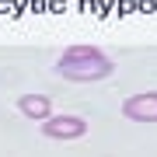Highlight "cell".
I'll list each match as a JSON object with an SVG mask.
<instances>
[{"mask_svg":"<svg viewBox=\"0 0 157 157\" xmlns=\"http://www.w3.org/2000/svg\"><path fill=\"white\" fill-rule=\"evenodd\" d=\"M56 73L63 80H73V84H91V80H105L115 73V63L98 49V45H70L67 52L56 59Z\"/></svg>","mask_w":157,"mask_h":157,"instance_id":"6da1fadb","label":"cell"},{"mask_svg":"<svg viewBox=\"0 0 157 157\" xmlns=\"http://www.w3.org/2000/svg\"><path fill=\"white\" fill-rule=\"evenodd\" d=\"M87 133V119L80 115H52L42 122V136L49 140H80Z\"/></svg>","mask_w":157,"mask_h":157,"instance_id":"7a4b0ae2","label":"cell"},{"mask_svg":"<svg viewBox=\"0 0 157 157\" xmlns=\"http://www.w3.org/2000/svg\"><path fill=\"white\" fill-rule=\"evenodd\" d=\"M17 108H21V115L35 119V122L52 119V98H45V94H21L17 98Z\"/></svg>","mask_w":157,"mask_h":157,"instance_id":"277c9868","label":"cell"},{"mask_svg":"<svg viewBox=\"0 0 157 157\" xmlns=\"http://www.w3.org/2000/svg\"><path fill=\"white\" fill-rule=\"evenodd\" d=\"M122 115L129 122H157V91H140L122 101Z\"/></svg>","mask_w":157,"mask_h":157,"instance_id":"3957f363","label":"cell"}]
</instances>
